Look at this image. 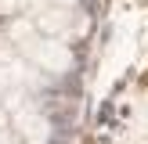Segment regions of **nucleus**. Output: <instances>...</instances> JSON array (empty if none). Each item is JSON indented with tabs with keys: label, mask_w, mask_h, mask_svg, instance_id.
<instances>
[{
	"label": "nucleus",
	"mask_w": 148,
	"mask_h": 144,
	"mask_svg": "<svg viewBox=\"0 0 148 144\" xmlns=\"http://www.w3.org/2000/svg\"><path fill=\"white\" fill-rule=\"evenodd\" d=\"M58 4H62V7H72V4H76V0H58Z\"/></svg>",
	"instance_id": "obj_6"
},
{
	"label": "nucleus",
	"mask_w": 148,
	"mask_h": 144,
	"mask_svg": "<svg viewBox=\"0 0 148 144\" xmlns=\"http://www.w3.org/2000/svg\"><path fill=\"white\" fill-rule=\"evenodd\" d=\"M22 4H29V0H0V11H14V7H22Z\"/></svg>",
	"instance_id": "obj_5"
},
{
	"label": "nucleus",
	"mask_w": 148,
	"mask_h": 144,
	"mask_svg": "<svg viewBox=\"0 0 148 144\" xmlns=\"http://www.w3.org/2000/svg\"><path fill=\"white\" fill-rule=\"evenodd\" d=\"M72 22H76L72 7H51L36 18V29H43L47 36H65V33H72Z\"/></svg>",
	"instance_id": "obj_3"
},
{
	"label": "nucleus",
	"mask_w": 148,
	"mask_h": 144,
	"mask_svg": "<svg viewBox=\"0 0 148 144\" xmlns=\"http://www.w3.org/2000/svg\"><path fill=\"white\" fill-rule=\"evenodd\" d=\"M4 144H11V141H4Z\"/></svg>",
	"instance_id": "obj_7"
},
{
	"label": "nucleus",
	"mask_w": 148,
	"mask_h": 144,
	"mask_svg": "<svg viewBox=\"0 0 148 144\" xmlns=\"http://www.w3.org/2000/svg\"><path fill=\"white\" fill-rule=\"evenodd\" d=\"M22 50H25L29 58H33L36 65H40L43 72H54V76H62V72H69L72 69V50L65 47V43H58V40H25L22 43Z\"/></svg>",
	"instance_id": "obj_1"
},
{
	"label": "nucleus",
	"mask_w": 148,
	"mask_h": 144,
	"mask_svg": "<svg viewBox=\"0 0 148 144\" xmlns=\"http://www.w3.org/2000/svg\"><path fill=\"white\" fill-rule=\"evenodd\" d=\"M11 122H14V130H18L29 144H47V137H51V122L43 119V112L36 105H29V101H22V105L14 108Z\"/></svg>",
	"instance_id": "obj_2"
},
{
	"label": "nucleus",
	"mask_w": 148,
	"mask_h": 144,
	"mask_svg": "<svg viewBox=\"0 0 148 144\" xmlns=\"http://www.w3.org/2000/svg\"><path fill=\"white\" fill-rule=\"evenodd\" d=\"M11 40H14V43L33 40V22H14V25H11Z\"/></svg>",
	"instance_id": "obj_4"
}]
</instances>
